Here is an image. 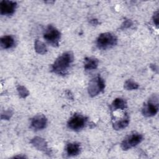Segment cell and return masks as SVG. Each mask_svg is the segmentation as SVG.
Instances as JSON below:
<instances>
[{"instance_id": "cell-1", "label": "cell", "mask_w": 159, "mask_h": 159, "mask_svg": "<svg viewBox=\"0 0 159 159\" xmlns=\"http://www.w3.org/2000/svg\"><path fill=\"white\" fill-rule=\"evenodd\" d=\"M73 55L70 52H66L60 55L52 65V71L64 75H66L71 64L73 61Z\"/></svg>"}, {"instance_id": "cell-2", "label": "cell", "mask_w": 159, "mask_h": 159, "mask_svg": "<svg viewBox=\"0 0 159 159\" xmlns=\"http://www.w3.org/2000/svg\"><path fill=\"white\" fill-rule=\"evenodd\" d=\"M117 37L112 34L105 32L101 34L97 40L96 45L99 49L107 50L109 49L117 44Z\"/></svg>"}, {"instance_id": "cell-3", "label": "cell", "mask_w": 159, "mask_h": 159, "mask_svg": "<svg viewBox=\"0 0 159 159\" xmlns=\"http://www.w3.org/2000/svg\"><path fill=\"white\" fill-rule=\"evenodd\" d=\"M43 38L51 45L58 47L61 38V33L55 27L48 25L44 31Z\"/></svg>"}, {"instance_id": "cell-4", "label": "cell", "mask_w": 159, "mask_h": 159, "mask_svg": "<svg viewBox=\"0 0 159 159\" xmlns=\"http://www.w3.org/2000/svg\"><path fill=\"white\" fill-rule=\"evenodd\" d=\"M104 88L105 82L104 80L101 76H97L91 80L89 83L88 88V94L91 97H94L102 92Z\"/></svg>"}, {"instance_id": "cell-5", "label": "cell", "mask_w": 159, "mask_h": 159, "mask_svg": "<svg viewBox=\"0 0 159 159\" xmlns=\"http://www.w3.org/2000/svg\"><path fill=\"white\" fill-rule=\"evenodd\" d=\"M88 121V118L80 114L73 115L67 122V126L69 129L78 131L84 127Z\"/></svg>"}, {"instance_id": "cell-6", "label": "cell", "mask_w": 159, "mask_h": 159, "mask_svg": "<svg viewBox=\"0 0 159 159\" xmlns=\"http://www.w3.org/2000/svg\"><path fill=\"white\" fill-rule=\"evenodd\" d=\"M158 111V102L157 96H153L147 104H145L142 113L145 117H152L157 114Z\"/></svg>"}, {"instance_id": "cell-7", "label": "cell", "mask_w": 159, "mask_h": 159, "mask_svg": "<svg viewBox=\"0 0 159 159\" xmlns=\"http://www.w3.org/2000/svg\"><path fill=\"white\" fill-rule=\"evenodd\" d=\"M143 140V135L139 133H134L126 137L121 143V147L124 150H127L139 144Z\"/></svg>"}, {"instance_id": "cell-8", "label": "cell", "mask_w": 159, "mask_h": 159, "mask_svg": "<svg viewBox=\"0 0 159 159\" xmlns=\"http://www.w3.org/2000/svg\"><path fill=\"white\" fill-rule=\"evenodd\" d=\"M16 2L12 1L4 0L0 2V10L2 15L10 16L12 15L16 9Z\"/></svg>"}, {"instance_id": "cell-9", "label": "cell", "mask_w": 159, "mask_h": 159, "mask_svg": "<svg viewBox=\"0 0 159 159\" xmlns=\"http://www.w3.org/2000/svg\"><path fill=\"white\" fill-rule=\"evenodd\" d=\"M47 124V119L43 114H38L34 116L30 122L31 127L35 130H39L45 128Z\"/></svg>"}, {"instance_id": "cell-10", "label": "cell", "mask_w": 159, "mask_h": 159, "mask_svg": "<svg viewBox=\"0 0 159 159\" xmlns=\"http://www.w3.org/2000/svg\"><path fill=\"white\" fill-rule=\"evenodd\" d=\"M30 143L38 150L43 151L45 153L48 152L47 143L44 139L39 137H35L32 139Z\"/></svg>"}, {"instance_id": "cell-11", "label": "cell", "mask_w": 159, "mask_h": 159, "mask_svg": "<svg viewBox=\"0 0 159 159\" xmlns=\"http://www.w3.org/2000/svg\"><path fill=\"white\" fill-rule=\"evenodd\" d=\"M80 145L77 142L69 143L66 147V153L68 157L76 156L80 153Z\"/></svg>"}, {"instance_id": "cell-12", "label": "cell", "mask_w": 159, "mask_h": 159, "mask_svg": "<svg viewBox=\"0 0 159 159\" xmlns=\"http://www.w3.org/2000/svg\"><path fill=\"white\" fill-rule=\"evenodd\" d=\"M98 60L94 57H86L84 59V68L85 70H93L98 68Z\"/></svg>"}, {"instance_id": "cell-13", "label": "cell", "mask_w": 159, "mask_h": 159, "mask_svg": "<svg viewBox=\"0 0 159 159\" xmlns=\"http://www.w3.org/2000/svg\"><path fill=\"white\" fill-rule=\"evenodd\" d=\"M14 43V39L11 35H4L1 38V46L4 49L12 48Z\"/></svg>"}, {"instance_id": "cell-14", "label": "cell", "mask_w": 159, "mask_h": 159, "mask_svg": "<svg viewBox=\"0 0 159 159\" xmlns=\"http://www.w3.org/2000/svg\"><path fill=\"white\" fill-rule=\"evenodd\" d=\"M129 123V117L127 114L124 117L123 119L121 120H117L113 124V128L115 130H121L125 129Z\"/></svg>"}, {"instance_id": "cell-15", "label": "cell", "mask_w": 159, "mask_h": 159, "mask_svg": "<svg viewBox=\"0 0 159 159\" xmlns=\"http://www.w3.org/2000/svg\"><path fill=\"white\" fill-rule=\"evenodd\" d=\"M112 109L114 111L117 109L124 110L127 107V102L126 101L120 98H118L115 99L111 105Z\"/></svg>"}, {"instance_id": "cell-16", "label": "cell", "mask_w": 159, "mask_h": 159, "mask_svg": "<svg viewBox=\"0 0 159 159\" xmlns=\"http://www.w3.org/2000/svg\"><path fill=\"white\" fill-rule=\"evenodd\" d=\"M35 50L37 53L43 55L47 52V49L45 44L43 42L39 40H36L35 42Z\"/></svg>"}, {"instance_id": "cell-17", "label": "cell", "mask_w": 159, "mask_h": 159, "mask_svg": "<svg viewBox=\"0 0 159 159\" xmlns=\"http://www.w3.org/2000/svg\"><path fill=\"white\" fill-rule=\"evenodd\" d=\"M139 84L131 79L127 80L124 83V88L127 90L137 89L139 88Z\"/></svg>"}, {"instance_id": "cell-18", "label": "cell", "mask_w": 159, "mask_h": 159, "mask_svg": "<svg viewBox=\"0 0 159 159\" xmlns=\"http://www.w3.org/2000/svg\"><path fill=\"white\" fill-rule=\"evenodd\" d=\"M17 90L19 96L22 98H25L29 94V91L23 86H19L17 88Z\"/></svg>"}, {"instance_id": "cell-19", "label": "cell", "mask_w": 159, "mask_h": 159, "mask_svg": "<svg viewBox=\"0 0 159 159\" xmlns=\"http://www.w3.org/2000/svg\"><path fill=\"white\" fill-rule=\"evenodd\" d=\"M12 115V112L11 110L6 111L1 114V119L4 120L5 119L8 120L9 119V118H11Z\"/></svg>"}, {"instance_id": "cell-20", "label": "cell", "mask_w": 159, "mask_h": 159, "mask_svg": "<svg viewBox=\"0 0 159 159\" xmlns=\"http://www.w3.org/2000/svg\"><path fill=\"white\" fill-rule=\"evenodd\" d=\"M132 25V22L131 21V20H130V19H127V20H125L124 22V23L122 24L121 28L123 29H126V28H129V27H130Z\"/></svg>"}, {"instance_id": "cell-21", "label": "cell", "mask_w": 159, "mask_h": 159, "mask_svg": "<svg viewBox=\"0 0 159 159\" xmlns=\"http://www.w3.org/2000/svg\"><path fill=\"white\" fill-rule=\"evenodd\" d=\"M153 21L155 25L158 27V11H157L153 16Z\"/></svg>"}, {"instance_id": "cell-22", "label": "cell", "mask_w": 159, "mask_h": 159, "mask_svg": "<svg viewBox=\"0 0 159 159\" xmlns=\"http://www.w3.org/2000/svg\"><path fill=\"white\" fill-rule=\"evenodd\" d=\"M90 23L93 25H96L99 24V22L96 19H92L90 20Z\"/></svg>"}]
</instances>
